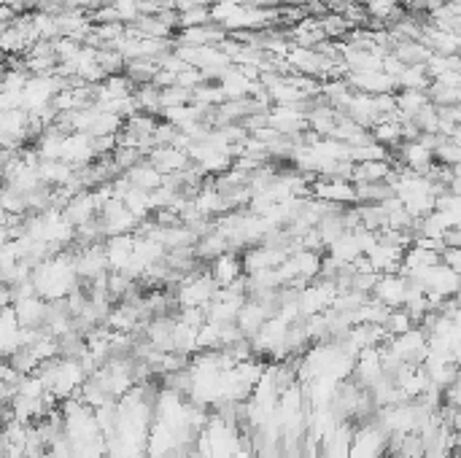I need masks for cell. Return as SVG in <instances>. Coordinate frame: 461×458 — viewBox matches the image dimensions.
Masks as SVG:
<instances>
[{"mask_svg": "<svg viewBox=\"0 0 461 458\" xmlns=\"http://www.w3.org/2000/svg\"><path fill=\"white\" fill-rule=\"evenodd\" d=\"M391 54H394L405 68H410V65H426L435 51L429 46H424L421 41H399Z\"/></svg>", "mask_w": 461, "mask_h": 458, "instance_id": "1", "label": "cell"}, {"mask_svg": "<svg viewBox=\"0 0 461 458\" xmlns=\"http://www.w3.org/2000/svg\"><path fill=\"white\" fill-rule=\"evenodd\" d=\"M426 95H429V100H432L435 105H448V108H453V105H459L461 103V87L459 84L432 81L429 89H426Z\"/></svg>", "mask_w": 461, "mask_h": 458, "instance_id": "2", "label": "cell"}]
</instances>
